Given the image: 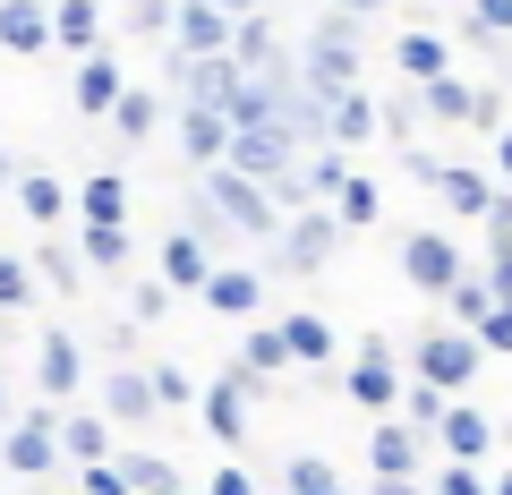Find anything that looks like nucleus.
<instances>
[{"instance_id":"nucleus-1","label":"nucleus","mask_w":512,"mask_h":495,"mask_svg":"<svg viewBox=\"0 0 512 495\" xmlns=\"http://www.w3.org/2000/svg\"><path fill=\"white\" fill-rule=\"evenodd\" d=\"M0 461L26 478V487H43V478L69 461V444H60V410H35V419H9L0 427Z\"/></svg>"},{"instance_id":"nucleus-27","label":"nucleus","mask_w":512,"mask_h":495,"mask_svg":"<svg viewBox=\"0 0 512 495\" xmlns=\"http://www.w3.org/2000/svg\"><path fill=\"white\" fill-rule=\"evenodd\" d=\"M120 205H128V188H120V180H86L77 214H86V222H120Z\"/></svg>"},{"instance_id":"nucleus-28","label":"nucleus","mask_w":512,"mask_h":495,"mask_svg":"<svg viewBox=\"0 0 512 495\" xmlns=\"http://www.w3.org/2000/svg\"><path fill=\"white\" fill-rule=\"evenodd\" d=\"M154 385H163V402H171V410H188V402H197V393H205V385H197V376H188L180 359H154Z\"/></svg>"},{"instance_id":"nucleus-19","label":"nucleus","mask_w":512,"mask_h":495,"mask_svg":"<svg viewBox=\"0 0 512 495\" xmlns=\"http://www.w3.org/2000/svg\"><path fill=\"white\" fill-rule=\"evenodd\" d=\"M487 308H495V282L487 274H478V282L461 274L453 291H444V316H453V325H487Z\"/></svg>"},{"instance_id":"nucleus-41","label":"nucleus","mask_w":512,"mask_h":495,"mask_svg":"<svg viewBox=\"0 0 512 495\" xmlns=\"http://www.w3.org/2000/svg\"><path fill=\"white\" fill-rule=\"evenodd\" d=\"M0 171H9V163H0Z\"/></svg>"},{"instance_id":"nucleus-24","label":"nucleus","mask_w":512,"mask_h":495,"mask_svg":"<svg viewBox=\"0 0 512 495\" xmlns=\"http://www.w3.org/2000/svg\"><path fill=\"white\" fill-rule=\"evenodd\" d=\"M35 274H43V291H86V274H94V265H86V257H69V248H43V257H35Z\"/></svg>"},{"instance_id":"nucleus-36","label":"nucleus","mask_w":512,"mask_h":495,"mask_svg":"<svg viewBox=\"0 0 512 495\" xmlns=\"http://www.w3.org/2000/svg\"><path fill=\"white\" fill-rule=\"evenodd\" d=\"M367 495H436V487H427V478H376Z\"/></svg>"},{"instance_id":"nucleus-17","label":"nucleus","mask_w":512,"mask_h":495,"mask_svg":"<svg viewBox=\"0 0 512 495\" xmlns=\"http://www.w3.org/2000/svg\"><path fill=\"white\" fill-rule=\"evenodd\" d=\"M86 265H94V274H128V231H120V222H86Z\"/></svg>"},{"instance_id":"nucleus-7","label":"nucleus","mask_w":512,"mask_h":495,"mask_svg":"<svg viewBox=\"0 0 512 495\" xmlns=\"http://www.w3.org/2000/svg\"><path fill=\"white\" fill-rule=\"evenodd\" d=\"M419 444H427L419 419H376L367 427V470L376 478H419Z\"/></svg>"},{"instance_id":"nucleus-4","label":"nucleus","mask_w":512,"mask_h":495,"mask_svg":"<svg viewBox=\"0 0 512 495\" xmlns=\"http://www.w3.org/2000/svg\"><path fill=\"white\" fill-rule=\"evenodd\" d=\"M461 274H470V265H461V248H453L444 231H410V239H402V282H410L419 299H444Z\"/></svg>"},{"instance_id":"nucleus-30","label":"nucleus","mask_w":512,"mask_h":495,"mask_svg":"<svg viewBox=\"0 0 512 495\" xmlns=\"http://www.w3.org/2000/svg\"><path fill=\"white\" fill-rule=\"evenodd\" d=\"M26 214H35V222H60V214H69V188H60V180H26Z\"/></svg>"},{"instance_id":"nucleus-13","label":"nucleus","mask_w":512,"mask_h":495,"mask_svg":"<svg viewBox=\"0 0 512 495\" xmlns=\"http://www.w3.org/2000/svg\"><path fill=\"white\" fill-rule=\"evenodd\" d=\"M154 274L171 282V291H205L214 282V257H205V231H171L163 257H154Z\"/></svg>"},{"instance_id":"nucleus-29","label":"nucleus","mask_w":512,"mask_h":495,"mask_svg":"<svg viewBox=\"0 0 512 495\" xmlns=\"http://www.w3.org/2000/svg\"><path fill=\"white\" fill-rule=\"evenodd\" d=\"M231 154H239L248 171H282V137H274V129H248V137H239Z\"/></svg>"},{"instance_id":"nucleus-39","label":"nucleus","mask_w":512,"mask_h":495,"mask_svg":"<svg viewBox=\"0 0 512 495\" xmlns=\"http://www.w3.org/2000/svg\"><path fill=\"white\" fill-rule=\"evenodd\" d=\"M504 171H512V137H504Z\"/></svg>"},{"instance_id":"nucleus-2","label":"nucleus","mask_w":512,"mask_h":495,"mask_svg":"<svg viewBox=\"0 0 512 495\" xmlns=\"http://www.w3.org/2000/svg\"><path fill=\"white\" fill-rule=\"evenodd\" d=\"M478 359H487V342H478V325H436L419 350H410V367H419L427 385H444V393H461L478 376Z\"/></svg>"},{"instance_id":"nucleus-3","label":"nucleus","mask_w":512,"mask_h":495,"mask_svg":"<svg viewBox=\"0 0 512 495\" xmlns=\"http://www.w3.org/2000/svg\"><path fill=\"white\" fill-rule=\"evenodd\" d=\"M248 367H222V376H205V393H197V427L222 444V453H239V436H248Z\"/></svg>"},{"instance_id":"nucleus-20","label":"nucleus","mask_w":512,"mask_h":495,"mask_svg":"<svg viewBox=\"0 0 512 495\" xmlns=\"http://www.w3.org/2000/svg\"><path fill=\"white\" fill-rule=\"evenodd\" d=\"M120 470L137 478V495H180V461L163 453H120Z\"/></svg>"},{"instance_id":"nucleus-21","label":"nucleus","mask_w":512,"mask_h":495,"mask_svg":"<svg viewBox=\"0 0 512 495\" xmlns=\"http://www.w3.org/2000/svg\"><path fill=\"white\" fill-rule=\"evenodd\" d=\"M35 291H43V274L26 257H0V316H18V308H35Z\"/></svg>"},{"instance_id":"nucleus-37","label":"nucleus","mask_w":512,"mask_h":495,"mask_svg":"<svg viewBox=\"0 0 512 495\" xmlns=\"http://www.w3.org/2000/svg\"><path fill=\"white\" fill-rule=\"evenodd\" d=\"M495 495H512V470H504V478H495Z\"/></svg>"},{"instance_id":"nucleus-14","label":"nucleus","mask_w":512,"mask_h":495,"mask_svg":"<svg viewBox=\"0 0 512 495\" xmlns=\"http://www.w3.org/2000/svg\"><path fill=\"white\" fill-rule=\"evenodd\" d=\"M239 367H248L256 385L282 376V367H299V359H291V333H282V325H248V333H239Z\"/></svg>"},{"instance_id":"nucleus-40","label":"nucleus","mask_w":512,"mask_h":495,"mask_svg":"<svg viewBox=\"0 0 512 495\" xmlns=\"http://www.w3.org/2000/svg\"><path fill=\"white\" fill-rule=\"evenodd\" d=\"M274 495H299V487H274Z\"/></svg>"},{"instance_id":"nucleus-35","label":"nucleus","mask_w":512,"mask_h":495,"mask_svg":"<svg viewBox=\"0 0 512 495\" xmlns=\"http://www.w3.org/2000/svg\"><path fill=\"white\" fill-rule=\"evenodd\" d=\"M188 154L214 163V154H222V120H188Z\"/></svg>"},{"instance_id":"nucleus-25","label":"nucleus","mask_w":512,"mask_h":495,"mask_svg":"<svg viewBox=\"0 0 512 495\" xmlns=\"http://www.w3.org/2000/svg\"><path fill=\"white\" fill-rule=\"evenodd\" d=\"M444 410H453V393H444V385H427V376H419V385L402 393V419H419L427 436H436V427H444Z\"/></svg>"},{"instance_id":"nucleus-8","label":"nucleus","mask_w":512,"mask_h":495,"mask_svg":"<svg viewBox=\"0 0 512 495\" xmlns=\"http://www.w3.org/2000/svg\"><path fill=\"white\" fill-rule=\"evenodd\" d=\"M436 444H444V453H453V461H487L495 444H504V419H487V410H478V402H461V393H453V410H444Z\"/></svg>"},{"instance_id":"nucleus-12","label":"nucleus","mask_w":512,"mask_h":495,"mask_svg":"<svg viewBox=\"0 0 512 495\" xmlns=\"http://www.w3.org/2000/svg\"><path fill=\"white\" fill-rule=\"evenodd\" d=\"M214 214H222V222H239L248 239H265V231H274V205H265V188H256V180H239V171H222V180H214Z\"/></svg>"},{"instance_id":"nucleus-11","label":"nucleus","mask_w":512,"mask_h":495,"mask_svg":"<svg viewBox=\"0 0 512 495\" xmlns=\"http://www.w3.org/2000/svg\"><path fill=\"white\" fill-rule=\"evenodd\" d=\"M333 239H342V214H299L282 231V265L291 274H316V265H333Z\"/></svg>"},{"instance_id":"nucleus-18","label":"nucleus","mask_w":512,"mask_h":495,"mask_svg":"<svg viewBox=\"0 0 512 495\" xmlns=\"http://www.w3.org/2000/svg\"><path fill=\"white\" fill-rule=\"evenodd\" d=\"M60 444H69L77 470H86V461H111V427L103 419H69V410H60Z\"/></svg>"},{"instance_id":"nucleus-10","label":"nucleus","mask_w":512,"mask_h":495,"mask_svg":"<svg viewBox=\"0 0 512 495\" xmlns=\"http://www.w3.org/2000/svg\"><path fill=\"white\" fill-rule=\"evenodd\" d=\"M205 308L231 316V325H256V308H265V274H248V265H214V282H205Z\"/></svg>"},{"instance_id":"nucleus-38","label":"nucleus","mask_w":512,"mask_h":495,"mask_svg":"<svg viewBox=\"0 0 512 495\" xmlns=\"http://www.w3.org/2000/svg\"><path fill=\"white\" fill-rule=\"evenodd\" d=\"M0 419H9V385H0Z\"/></svg>"},{"instance_id":"nucleus-22","label":"nucleus","mask_w":512,"mask_h":495,"mask_svg":"<svg viewBox=\"0 0 512 495\" xmlns=\"http://www.w3.org/2000/svg\"><path fill=\"white\" fill-rule=\"evenodd\" d=\"M282 487H299V495H342V478H333V461H325V453H291Z\"/></svg>"},{"instance_id":"nucleus-5","label":"nucleus","mask_w":512,"mask_h":495,"mask_svg":"<svg viewBox=\"0 0 512 495\" xmlns=\"http://www.w3.org/2000/svg\"><path fill=\"white\" fill-rule=\"evenodd\" d=\"M342 385H350V402H359V410H376V419H393V410H402V367H393V350H384L376 342V333H367V342H359V359H350V376H342Z\"/></svg>"},{"instance_id":"nucleus-9","label":"nucleus","mask_w":512,"mask_h":495,"mask_svg":"<svg viewBox=\"0 0 512 495\" xmlns=\"http://www.w3.org/2000/svg\"><path fill=\"white\" fill-rule=\"evenodd\" d=\"M77 385H86V350H77L69 333H43L35 342V393L43 402H69Z\"/></svg>"},{"instance_id":"nucleus-23","label":"nucleus","mask_w":512,"mask_h":495,"mask_svg":"<svg viewBox=\"0 0 512 495\" xmlns=\"http://www.w3.org/2000/svg\"><path fill=\"white\" fill-rule=\"evenodd\" d=\"M427 487H436V495H495V478L478 470V461H453V453H444V461H436V478H427Z\"/></svg>"},{"instance_id":"nucleus-34","label":"nucleus","mask_w":512,"mask_h":495,"mask_svg":"<svg viewBox=\"0 0 512 495\" xmlns=\"http://www.w3.org/2000/svg\"><path fill=\"white\" fill-rule=\"evenodd\" d=\"M205 487H214V495H265V487H256V478H248V470H239V453H231V461H222V470H214V478H205Z\"/></svg>"},{"instance_id":"nucleus-31","label":"nucleus","mask_w":512,"mask_h":495,"mask_svg":"<svg viewBox=\"0 0 512 495\" xmlns=\"http://www.w3.org/2000/svg\"><path fill=\"white\" fill-rule=\"evenodd\" d=\"M376 214H384L376 180H342V222H376Z\"/></svg>"},{"instance_id":"nucleus-33","label":"nucleus","mask_w":512,"mask_h":495,"mask_svg":"<svg viewBox=\"0 0 512 495\" xmlns=\"http://www.w3.org/2000/svg\"><path fill=\"white\" fill-rule=\"evenodd\" d=\"M478 342H487V350H512V299H495V308H487V325H478Z\"/></svg>"},{"instance_id":"nucleus-15","label":"nucleus","mask_w":512,"mask_h":495,"mask_svg":"<svg viewBox=\"0 0 512 495\" xmlns=\"http://www.w3.org/2000/svg\"><path fill=\"white\" fill-rule=\"evenodd\" d=\"M419 180L436 188V197L453 205V214H487V205H495V197H487V180H478V171H436V163H419Z\"/></svg>"},{"instance_id":"nucleus-16","label":"nucleus","mask_w":512,"mask_h":495,"mask_svg":"<svg viewBox=\"0 0 512 495\" xmlns=\"http://www.w3.org/2000/svg\"><path fill=\"white\" fill-rule=\"evenodd\" d=\"M282 333H291V359H299V367H325L333 350H342V342H333V325H325V316H308V308L282 316Z\"/></svg>"},{"instance_id":"nucleus-26","label":"nucleus","mask_w":512,"mask_h":495,"mask_svg":"<svg viewBox=\"0 0 512 495\" xmlns=\"http://www.w3.org/2000/svg\"><path fill=\"white\" fill-rule=\"evenodd\" d=\"M77 487H86V495H137V478H128L120 453H111V461H86V470H77Z\"/></svg>"},{"instance_id":"nucleus-32","label":"nucleus","mask_w":512,"mask_h":495,"mask_svg":"<svg viewBox=\"0 0 512 495\" xmlns=\"http://www.w3.org/2000/svg\"><path fill=\"white\" fill-rule=\"evenodd\" d=\"M171 299H180L171 282H137V299H128V316H137V325H154V316H163Z\"/></svg>"},{"instance_id":"nucleus-6","label":"nucleus","mask_w":512,"mask_h":495,"mask_svg":"<svg viewBox=\"0 0 512 495\" xmlns=\"http://www.w3.org/2000/svg\"><path fill=\"white\" fill-rule=\"evenodd\" d=\"M103 410L120 427H154L171 402H163V385H154V367H111V376H103Z\"/></svg>"}]
</instances>
